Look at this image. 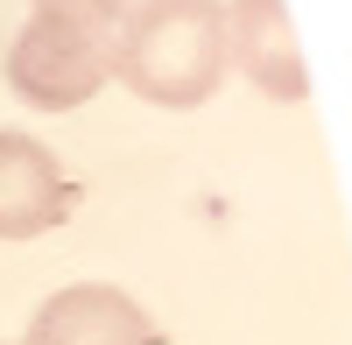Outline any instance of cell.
Segmentation results:
<instances>
[{
    "label": "cell",
    "mask_w": 352,
    "mask_h": 345,
    "mask_svg": "<svg viewBox=\"0 0 352 345\" xmlns=\"http://www.w3.org/2000/svg\"><path fill=\"white\" fill-rule=\"evenodd\" d=\"M106 64L148 106H204L226 85V8L219 0H127Z\"/></svg>",
    "instance_id": "6da1fadb"
},
{
    "label": "cell",
    "mask_w": 352,
    "mask_h": 345,
    "mask_svg": "<svg viewBox=\"0 0 352 345\" xmlns=\"http://www.w3.org/2000/svg\"><path fill=\"white\" fill-rule=\"evenodd\" d=\"M106 43L113 36H92V28H78V21L28 14L21 36H14V49H8V85L28 106H43V113H71V106H85L113 78Z\"/></svg>",
    "instance_id": "7a4b0ae2"
},
{
    "label": "cell",
    "mask_w": 352,
    "mask_h": 345,
    "mask_svg": "<svg viewBox=\"0 0 352 345\" xmlns=\"http://www.w3.org/2000/svg\"><path fill=\"white\" fill-rule=\"evenodd\" d=\"M28 345H162V331L127 289L71 282L28 318Z\"/></svg>",
    "instance_id": "3957f363"
},
{
    "label": "cell",
    "mask_w": 352,
    "mask_h": 345,
    "mask_svg": "<svg viewBox=\"0 0 352 345\" xmlns=\"http://www.w3.org/2000/svg\"><path fill=\"white\" fill-rule=\"evenodd\" d=\"M226 64H240L268 99H310V71L289 28V0H232L226 8Z\"/></svg>",
    "instance_id": "277c9868"
},
{
    "label": "cell",
    "mask_w": 352,
    "mask_h": 345,
    "mask_svg": "<svg viewBox=\"0 0 352 345\" xmlns=\"http://www.w3.org/2000/svg\"><path fill=\"white\" fill-rule=\"evenodd\" d=\"M71 212V183L36 134H8L0 127V240H43L50 225H64Z\"/></svg>",
    "instance_id": "5b68a950"
},
{
    "label": "cell",
    "mask_w": 352,
    "mask_h": 345,
    "mask_svg": "<svg viewBox=\"0 0 352 345\" xmlns=\"http://www.w3.org/2000/svg\"><path fill=\"white\" fill-rule=\"evenodd\" d=\"M36 14H56V21H78L92 36H113L127 14V0H36Z\"/></svg>",
    "instance_id": "8992f818"
}]
</instances>
